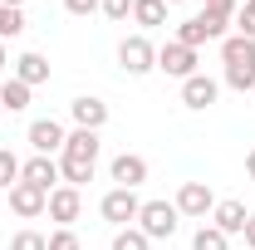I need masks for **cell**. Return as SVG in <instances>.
Segmentation results:
<instances>
[{"instance_id": "cell-1", "label": "cell", "mask_w": 255, "mask_h": 250, "mask_svg": "<svg viewBox=\"0 0 255 250\" xmlns=\"http://www.w3.org/2000/svg\"><path fill=\"white\" fill-rule=\"evenodd\" d=\"M94 167H98V132L74 127L64 137V152H59V187L84 191V182H94Z\"/></svg>"}, {"instance_id": "cell-2", "label": "cell", "mask_w": 255, "mask_h": 250, "mask_svg": "<svg viewBox=\"0 0 255 250\" xmlns=\"http://www.w3.org/2000/svg\"><path fill=\"white\" fill-rule=\"evenodd\" d=\"M221 64H226V89L255 94V39H246V34H226V39H221Z\"/></svg>"}, {"instance_id": "cell-3", "label": "cell", "mask_w": 255, "mask_h": 250, "mask_svg": "<svg viewBox=\"0 0 255 250\" xmlns=\"http://www.w3.org/2000/svg\"><path fill=\"white\" fill-rule=\"evenodd\" d=\"M137 231H142L147 241H172V236L182 231V211H177L172 201H142V211H137Z\"/></svg>"}, {"instance_id": "cell-4", "label": "cell", "mask_w": 255, "mask_h": 250, "mask_svg": "<svg viewBox=\"0 0 255 250\" xmlns=\"http://www.w3.org/2000/svg\"><path fill=\"white\" fill-rule=\"evenodd\" d=\"M137 211H142V196H137V191H128V187H108V191H103V201H98V216L108 221L113 231L132 226Z\"/></svg>"}, {"instance_id": "cell-5", "label": "cell", "mask_w": 255, "mask_h": 250, "mask_svg": "<svg viewBox=\"0 0 255 250\" xmlns=\"http://www.w3.org/2000/svg\"><path fill=\"white\" fill-rule=\"evenodd\" d=\"M118 69L132 74V79L152 74V69H157V44H152L147 34H128L123 44H118Z\"/></svg>"}, {"instance_id": "cell-6", "label": "cell", "mask_w": 255, "mask_h": 250, "mask_svg": "<svg viewBox=\"0 0 255 250\" xmlns=\"http://www.w3.org/2000/svg\"><path fill=\"white\" fill-rule=\"evenodd\" d=\"M172 206H177L182 216H191V221H206L211 211H216V196H211V187H206V182H182Z\"/></svg>"}, {"instance_id": "cell-7", "label": "cell", "mask_w": 255, "mask_h": 250, "mask_svg": "<svg viewBox=\"0 0 255 250\" xmlns=\"http://www.w3.org/2000/svg\"><path fill=\"white\" fill-rule=\"evenodd\" d=\"M157 69L167 74V79H191V74H201V69H196V49L177 44V39L157 44Z\"/></svg>"}, {"instance_id": "cell-8", "label": "cell", "mask_w": 255, "mask_h": 250, "mask_svg": "<svg viewBox=\"0 0 255 250\" xmlns=\"http://www.w3.org/2000/svg\"><path fill=\"white\" fill-rule=\"evenodd\" d=\"M64 137H69V132H64L59 118H34V123H30V147L39 157H59L64 152Z\"/></svg>"}, {"instance_id": "cell-9", "label": "cell", "mask_w": 255, "mask_h": 250, "mask_svg": "<svg viewBox=\"0 0 255 250\" xmlns=\"http://www.w3.org/2000/svg\"><path fill=\"white\" fill-rule=\"evenodd\" d=\"M108 177H113V187L137 191L142 182H147V157H137V152H118L113 162H108Z\"/></svg>"}, {"instance_id": "cell-10", "label": "cell", "mask_w": 255, "mask_h": 250, "mask_svg": "<svg viewBox=\"0 0 255 250\" xmlns=\"http://www.w3.org/2000/svg\"><path fill=\"white\" fill-rule=\"evenodd\" d=\"M216 98H221V84H216L211 74H191V79H182V103H187L191 113H206Z\"/></svg>"}, {"instance_id": "cell-11", "label": "cell", "mask_w": 255, "mask_h": 250, "mask_svg": "<svg viewBox=\"0 0 255 250\" xmlns=\"http://www.w3.org/2000/svg\"><path fill=\"white\" fill-rule=\"evenodd\" d=\"M79 211H84V191H79V187H54V191H49V206H44V216H49V221L74 226Z\"/></svg>"}, {"instance_id": "cell-12", "label": "cell", "mask_w": 255, "mask_h": 250, "mask_svg": "<svg viewBox=\"0 0 255 250\" xmlns=\"http://www.w3.org/2000/svg\"><path fill=\"white\" fill-rule=\"evenodd\" d=\"M44 206H49V191L30 187V182H15V187H10V211H15L20 221H34V216H44Z\"/></svg>"}, {"instance_id": "cell-13", "label": "cell", "mask_w": 255, "mask_h": 250, "mask_svg": "<svg viewBox=\"0 0 255 250\" xmlns=\"http://www.w3.org/2000/svg\"><path fill=\"white\" fill-rule=\"evenodd\" d=\"M20 182H30L39 191H54L59 187V157H39L34 152L30 162H20Z\"/></svg>"}, {"instance_id": "cell-14", "label": "cell", "mask_w": 255, "mask_h": 250, "mask_svg": "<svg viewBox=\"0 0 255 250\" xmlns=\"http://www.w3.org/2000/svg\"><path fill=\"white\" fill-rule=\"evenodd\" d=\"M69 118H74V127H89V132H98V127L108 123V103L94 94H79L74 103H69Z\"/></svg>"}, {"instance_id": "cell-15", "label": "cell", "mask_w": 255, "mask_h": 250, "mask_svg": "<svg viewBox=\"0 0 255 250\" xmlns=\"http://www.w3.org/2000/svg\"><path fill=\"white\" fill-rule=\"evenodd\" d=\"M246 221H251L246 201H216V211H211V226H216L221 236H241V231H246Z\"/></svg>"}, {"instance_id": "cell-16", "label": "cell", "mask_w": 255, "mask_h": 250, "mask_svg": "<svg viewBox=\"0 0 255 250\" xmlns=\"http://www.w3.org/2000/svg\"><path fill=\"white\" fill-rule=\"evenodd\" d=\"M15 79H20V84H30V89H39V84H49V59H44V54H20V59H15Z\"/></svg>"}, {"instance_id": "cell-17", "label": "cell", "mask_w": 255, "mask_h": 250, "mask_svg": "<svg viewBox=\"0 0 255 250\" xmlns=\"http://www.w3.org/2000/svg\"><path fill=\"white\" fill-rule=\"evenodd\" d=\"M30 84H20V79H15V74H10V79H0V108H5V113H25V108H30Z\"/></svg>"}, {"instance_id": "cell-18", "label": "cell", "mask_w": 255, "mask_h": 250, "mask_svg": "<svg viewBox=\"0 0 255 250\" xmlns=\"http://www.w3.org/2000/svg\"><path fill=\"white\" fill-rule=\"evenodd\" d=\"M132 25H142V30L167 25V0H132Z\"/></svg>"}, {"instance_id": "cell-19", "label": "cell", "mask_w": 255, "mask_h": 250, "mask_svg": "<svg viewBox=\"0 0 255 250\" xmlns=\"http://www.w3.org/2000/svg\"><path fill=\"white\" fill-rule=\"evenodd\" d=\"M211 39H216V34L206 30V20H201V15H191V20L177 25V44H187V49H201V44H211Z\"/></svg>"}, {"instance_id": "cell-20", "label": "cell", "mask_w": 255, "mask_h": 250, "mask_svg": "<svg viewBox=\"0 0 255 250\" xmlns=\"http://www.w3.org/2000/svg\"><path fill=\"white\" fill-rule=\"evenodd\" d=\"M191 250H231V236H221L211 221H201L196 236H191Z\"/></svg>"}, {"instance_id": "cell-21", "label": "cell", "mask_w": 255, "mask_h": 250, "mask_svg": "<svg viewBox=\"0 0 255 250\" xmlns=\"http://www.w3.org/2000/svg\"><path fill=\"white\" fill-rule=\"evenodd\" d=\"M108 250H152V241H147L137 226H123V231H113V246Z\"/></svg>"}, {"instance_id": "cell-22", "label": "cell", "mask_w": 255, "mask_h": 250, "mask_svg": "<svg viewBox=\"0 0 255 250\" xmlns=\"http://www.w3.org/2000/svg\"><path fill=\"white\" fill-rule=\"evenodd\" d=\"M10 250H49V236H44V231H34V226H25V231H15V236H10Z\"/></svg>"}, {"instance_id": "cell-23", "label": "cell", "mask_w": 255, "mask_h": 250, "mask_svg": "<svg viewBox=\"0 0 255 250\" xmlns=\"http://www.w3.org/2000/svg\"><path fill=\"white\" fill-rule=\"evenodd\" d=\"M20 34H25V10L0 5V39H20Z\"/></svg>"}, {"instance_id": "cell-24", "label": "cell", "mask_w": 255, "mask_h": 250, "mask_svg": "<svg viewBox=\"0 0 255 250\" xmlns=\"http://www.w3.org/2000/svg\"><path fill=\"white\" fill-rule=\"evenodd\" d=\"M15 182H20V157L10 147H0V191H10Z\"/></svg>"}, {"instance_id": "cell-25", "label": "cell", "mask_w": 255, "mask_h": 250, "mask_svg": "<svg viewBox=\"0 0 255 250\" xmlns=\"http://www.w3.org/2000/svg\"><path fill=\"white\" fill-rule=\"evenodd\" d=\"M49 250H84V241L74 226H59V231H49Z\"/></svg>"}, {"instance_id": "cell-26", "label": "cell", "mask_w": 255, "mask_h": 250, "mask_svg": "<svg viewBox=\"0 0 255 250\" xmlns=\"http://www.w3.org/2000/svg\"><path fill=\"white\" fill-rule=\"evenodd\" d=\"M236 34L255 39V0H241V10H236Z\"/></svg>"}, {"instance_id": "cell-27", "label": "cell", "mask_w": 255, "mask_h": 250, "mask_svg": "<svg viewBox=\"0 0 255 250\" xmlns=\"http://www.w3.org/2000/svg\"><path fill=\"white\" fill-rule=\"evenodd\" d=\"M98 15H108L113 25H123V20H132V0H103V10Z\"/></svg>"}, {"instance_id": "cell-28", "label": "cell", "mask_w": 255, "mask_h": 250, "mask_svg": "<svg viewBox=\"0 0 255 250\" xmlns=\"http://www.w3.org/2000/svg\"><path fill=\"white\" fill-rule=\"evenodd\" d=\"M64 10L84 20V15H98V10H103V0H64Z\"/></svg>"}, {"instance_id": "cell-29", "label": "cell", "mask_w": 255, "mask_h": 250, "mask_svg": "<svg viewBox=\"0 0 255 250\" xmlns=\"http://www.w3.org/2000/svg\"><path fill=\"white\" fill-rule=\"evenodd\" d=\"M241 236H246V246L255 250V211H251V221H246V231H241Z\"/></svg>"}, {"instance_id": "cell-30", "label": "cell", "mask_w": 255, "mask_h": 250, "mask_svg": "<svg viewBox=\"0 0 255 250\" xmlns=\"http://www.w3.org/2000/svg\"><path fill=\"white\" fill-rule=\"evenodd\" d=\"M246 177H251V182H255V152L246 157Z\"/></svg>"}, {"instance_id": "cell-31", "label": "cell", "mask_w": 255, "mask_h": 250, "mask_svg": "<svg viewBox=\"0 0 255 250\" xmlns=\"http://www.w3.org/2000/svg\"><path fill=\"white\" fill-rule=\"evenodd\" d=\"M5 64H10V49H5V39H0V69H5Z\"/></svg>"}, {"instance_id": "cell-32", "label": "cell", "mask_w": 255, "mask_h": 250, "mask_svg": "<svg viewBox=\"0 0 255 250\" xmlns=\"http://www.w3.org/2000/svg\"><path fill=\"white\" fill-rule=\"evenodd\" d=\"M0 5H10V10H25V0H0Z\"/></svg>"}, {"instance_id": "cell-33", "label": "cell", "mask_w": 255, "mask_h": 250, "mask_svg": "<svg viewBox=\"0 0 255 250\" xmlns=\"http://www.w3.org/2000/svg\"><path fill=\"white\" fill-rule=\"evenodd\" d=\"M201 5H216V0H201Z\"/></svg>"}, {"instance_id": "cell-34", "label": "cell", "mask_w": 255, "mask_h": 250, "mask_svg": "<svg viewBox=\"0 0 255 250\" xmlns=\"http://www.w3.org/2000/svg\"><path fill=\"white\" fill-rule=\"evenodd\" d=\"M167 5H182V0H167Z\"/></svg>"}, {"instance_id": "cell-35", "label": "cell", "mask_w": 255, "mask_h": 250, "mask_svg": "<svg viewBox=\"0 0 255 250\" xmlns=\"http://www.w3.org/2000/svg\"><path fill=\"white\" fill-rule=\"evenodd\" d=\"M0 113H5V108H0Z\"/></svg>"}]
</instances>
